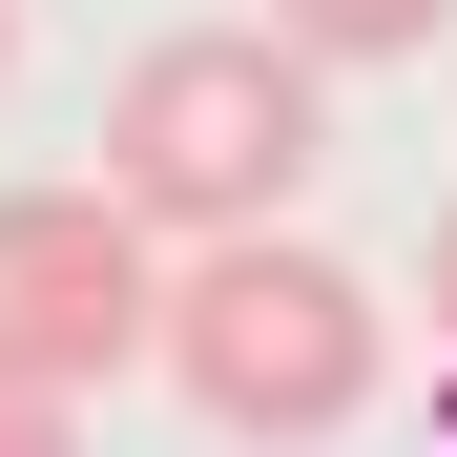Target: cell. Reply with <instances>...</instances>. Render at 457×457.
Masks as SVG:
<instances>
[{"instance_id":"5","label":"cell","mask_w":457,"mask_h":457,"mask_svg":"<svg viewBox=\"0 0 457 457\" xmlns=\"http://www.w3.org/2000/svg\"><path fill=\"white\" fill-rule=\"evenodd\" d=\"M416 312H436V333H457V208H436V250H416Z\"/></svg>"},{"instance_id":"6","label":"cell","mask_w":457,"mask_h":457,"mask_svg":"<svg viewBox=\"0 0 457 457\" xmlns=\"http://www.w3.org/2000/svg\"><path fill=\"white\" fill-rule=\"evenodd\" d=\"M0 62H21V0H0Z\"/></svg>"},{"instance_id":"3","label":"cell","mask_w":457,"mask_h":457,"mask_svg":"<svg viewBox=\"0 0 457 457\" xmlns=\"http://www.w3.org/2000/svg\"><path fill=\"white\" fill-rule=\"evenodd\" d=\"M145 312H167V270H145V208L125 187H0V374H21V395L84 416L145 353Z\"/></svg>"},{"instance_id":"4","label":"cell","mask_w":457,"mask_h":457,"mask_svg":"<svg viewBox=\"0 0 457 457\" xmlns=\"http://www.w3.org/2000/svg\"><path fill=\"white\" fill-rule=\"evenodd\" d=\"M270 21L312 42V62H416V42L457 21V0H270Z\"/></svg>"},{"instance_id":"1","label":"cell","mask_w":457,"mask_h":457,"mask_svg":"<svg viewBox=\"0 0 457 457\" xmlns=\"http://www.w3.org/2000/svg\"><path fill=\"white\" fill-rule=\"evenodd\" d=\"M145 353H167V395L208 436H333V416H374V374H395V312H374L333 250H291V208H270V228H187Z\"/></svg>"},{"instance_id":"2","label":"cell","mask_w":457,"mask_h":457,"mask_svg":"<svg viewBox=\"0 0 457 457\" xmlns=\"http://www.w3.org/2000/svg\"><path fill=\"white\" fill-rule=\"evenodd\" d=\"M312 167H333V104H312L291 21H167L104 84V187L145 228H270Z\"/></svg>"}]
</instances>
